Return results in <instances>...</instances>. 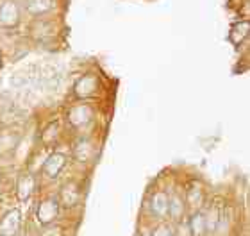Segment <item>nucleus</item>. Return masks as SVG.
<instances>
[{
  "instance_id": "nucleus-17",
  "label": "nucleus",
  "mask_w": 250,
  "mask_h": 236,
  "mask_svg": "<svg viewBox=\"0 0 250 236\" xmlns=\"http://www.w3.org/2000/svg\"><path fill=\"white\" fill-rule=\"evenodd\" d=\"M62 231L59 229V227H52V226H47L45 227V233H43V236H61Z\"/></svg>"
},
{
  "instance_id": "nucleus-15",
  "label": "nucleus",
  "mask_w": 250,
  "mask_h": 236,
  "mask_svg": "<svg viewBox=\"0 0 250 236\" xmlns=\"http://www.w3.org/2000/svg\"><path fill=\"white\" fill-rule=\"evenodd\" d=\"M186 199H188V204L191 206V208H198V206L202 204V190H200V186L191 184L186 193Z\"/></svg>"
},
{
  "instance_id": "nucleus-5",
  "label": "nucleus",
  "mask_w": 250,
  "mask_h": 236,
  "mask_svg": "<svg viewBox=\"0 0 250 236\" xmlns=\"http://www.w3.org/2000/svg\"><path fill=\"white\" fill-rule=\"evenodd\" d=\"M20 211L18 210H11L7 211L2 220H0V236H15L20 229Z\"/></svg>"
},
{
  "instance_id": "nucleus-8",
  "label": "nucleus",
  "mask_w": 250,
  "mask_h": 236,
  "mask_svg": "<svg viewBox=\"0 0 250 236\" xmlns=\"http://www.w3.org/2000/svg\"><path fill=\"white\" fill-rule=\"evenodd\" d=\"M34 188H36V181L31 173H21L18 183H16V193H18V199L21 202L31 199V195L34 193Z\"/></svg>"
},
{
  "instance_id": "nucleus-14",
  "label": "nucleus",
  "mask_w": 250,
  "mask_h": 236,
  "mask_svg": "<svg viewBox=\"0 0 250 236\" xmlns=\"http://www.w3.org/2000/svg\"><path fill=\"white\" fill-rule=\"evenodd\" d=\"M54 0H27V9L32 15H43L52 9Z\"/></svg>"
},
{
  "instance_id": "nucleus-2",
  "label": "nucleus",
  "mask_w": 250,
  "mask_h": 236,
  "mask_svg": "<svg viewBox=\"0 0 250 236\" xmlns=\"http://www.w3.org/2000/svg\"><path fill=\"white\" fill-rule=\"evenodd\" d=\"M99 77L93 74H88V75H83V77L79 79L75 86H73V93L77 95L79 99H89V97H95V95L99 93Z\"/></svg>"
},
{
  "instance_id": "nucleus-18",
  "label": "nucleus",
  "mask_w": 250,
  "mask_h": 236,
  "mask_svg": "<svg viewBox=\"0 0 250 236\" xmlns=\"http://www.w3.org/2000/svg\"><path fill=\"white\" fill-rule=\"evenodd\" d=\"M25 236H34V235H32V233H29V231H27V233H25Z\"/></svg>"
},
{
  "instance_id": "nucleus-12",
  "label": "nucleus",
  "mask_w": 250,
  "mask_h": 236,
  "mask_svg": "<svg viewBox=\"0 0 250 236\" xmlns=\"http://www.w3.org/2000/svg\"><path fill=\"white\" fill-rule=\"evenodd\" d=\"M168 215L172 216L173 220H181L184 215V202L179 195H172L168 197Z\"/></svg>"
},
{
  "instance_id": "nucleus-16",
  "label": "nucleus",
  "mask_w": 250,
  "mask_h": 236,
  "mask_svg": "<svg viewBox=\"0 0 250 236\" xmlns=\"http://www.w3.org/2000/svg\"><path fill=\"white\" fill-rule=\"evenodd\" d=\"M152 236H173V231L168 226L161 224V226H157L156 229L152 231Z\"/></svg>"
},
{
  "instance_id": "nucleus-11",
  "label": "nucleus",
  "mask_w": 250,
  "mask_h": 236,
  "mask_svg": "<svg viewBox=\"0 0 250 236\" xmlns=\"http://www.w3.org/2000/svg\"><path fill=\"white\" fill-rule=\"evenodd\" d=\"M150 210L156 216H165L168 211V195L165 192H159L152 197L150 200Z\"/></svg>"
},
{
  "instance_id": "nucleus-13",
  "label": "nucleus",
  "mask_w": 250,
  "mask_h": 236,
  "mask_svg": "<svg viewBox=\"0 0 250 236\" xmlns=\"http://www.w3.org/2000/svg\"><path fill=\"white\" fill-rule=\"evenodd\" d=\"M249 21H240V23H236L232 27V31H230V42L234 43V45H241V43L245 42L247 34H249Z\"/></svg>"
},
{
  "instance_id": "nucleus-1",
  "label": "nucleus",
  "mask_w": 250,
  "mask_h": 236,
  "mask_svg": "<svg viewBox=\"0 0 250 236\" xmlns=\"http://www.w3.org/2000/svg\"><path fill=\"white\" fill-rule=\"evenodd\" d=\"M59 215V202L56 199H45L36 210V220L42 227L52 226Z\"/></svg>"
},
{
  "instance_id": "nucleus-6",
  "label": "nucleus",
  "mask_w": 250,
  "mask_h": 236,
  "mask_svg": "<svg viewBox=\"0 0 250 236\" xmlns=\"http://www.w3.org/2000/svg\"><path fill=\"white\" fill-rule=\"evenodd\" d=\"M64 165H66V156L61 152H54L47 157V161L43 165V173L50 179L58 177L61 170L64 168Z\"/></svg>"
},
{
  "instance_id": "nucleus-4",
  "label": "nucleus",
  "mask_w": 250,
  "mask_h": 236,
  "mask_svg": "<svg viewBox=\"0 0 250 236\" xmlns=\"http://www.w3.org/2000/svg\"><path fill=\"white\" fill-rule=\"evenodd\" d=\"M73 157L77 159L79 163H89L95 157V145L89 138H79L75 145H73Z\"/></svg>"
},
{
  "instance_id": "nucleus-9",
  "label": "nucleus",
  "mask_w": 250,
  "mask_h": 236,
  "mask_svg": "<svg viewBox=\"0 0 250 236\" xmlns=\"http://www.w3.org/2000/svg\"><path fill=\"white\" fill-rule=\"evenodd\" d=\"M61 200L66 208H73L81 200V188L77 183H68L61 188Z\"/></svg>"
},
{
  "instance_id": "nucleus-7",
  "label": "nucleus",
  "mask_w": 250,
  "mask_h": 236,
  "mask_svg": "<svg viewBox=\"0 0 250 236\" xmlns=\"http://www.w3.org/2000/svg\"><path fill=\"white\" fill-rule=\"evenodd\" d=\"M20 20V11L18 5L13 0H5L4 4L0 5V23L5 27H13Z\"/></svg>"
},
{
  "instance_id": "nucleus-3",
  "label": "nucleus",
  "mask_w": 250,
  "mask_h": 236,
  "mask_svg": "<svg viewBox=\"0 0 250 236\" xmlns=\"http://www.w3.org/2000/svg\"><path fill=\"white\" fill-rule=\"evenodd\" d=\"M66 118H68V122H70V126L79 129V127L88 126L89 122H91V118H93V109H91L88 104H75L68 109Z\"/></svg>"
},
{
  "instance_id": "nucleus-10",
  "label": "nucleus",
  "mask_w": 250,
  "mask_h": 236,
  "mask_svg": "<svg viewBox=\"0 0 250 236\" xmlns=\"http://www.w3.org/2000/svg\"><path fill=\"white\" fill-rule=\"evenodd\" d=\"M189 233L191 236H204L208 233V224H206V215L202 211L193 213L189 218Z\"/></svg>"
}]
</instances>
